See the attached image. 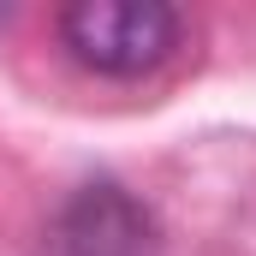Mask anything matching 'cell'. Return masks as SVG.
<instances>
[{
  "label": "cell",
  "instance_id": "cell-2",
  "mask_svg": "<svg viewBox=\"0 0 256 256\" xmlns=\"http://www.w3.org/2000/svg\"><path fill=\"white\" fill-rule=\"evenodd\" d=\"M155 250L161 238L137 196H126L120 185H84L48 220L36 256H155Z\"/></svg>",
  "mask_w": 256,
  "mask_h": 256
},
{
  "label": "cell",
  "instance_id": "cell-1",
  "mask_svg": "<svg viewBox=\"0 0 256 256\" xmlns=\"http://www.w3.org/2000/svg\"><path fill=\"white\" fill-rule=\"evenodd\" d=\"M185 24L167 0H72L60 12L66 54L102 78H143L173 60Z\"/></svg>",
  "mask_w": 256,
  "mask_h": 256
}]
</instances>
